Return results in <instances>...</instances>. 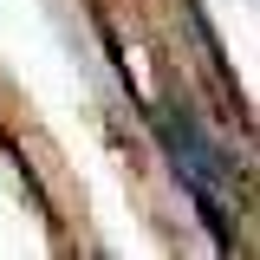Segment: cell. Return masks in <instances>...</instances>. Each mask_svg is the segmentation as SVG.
I'll list each match as a JSON object with an SVG mask.
<instances>
[{"label":"cell","mask_w":260,"mask_h":260,"mask_svg":"<svg viewBox=\"0 0 260 260\" xmlns=\"http://www.w3.org/2000/svg\"><path fill=\"white\" fill-rule=\"evenodd\" d=\"M156 137H162V150H169V162H176V176H182V189L195 195V208L208 215V228L228 234V189H234L228 150L195 124L189 111H156Z\"/></svg>","instance_id":"cell-1"}]
</instances>
